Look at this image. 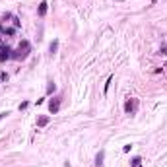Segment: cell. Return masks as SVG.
<instances>
[{"instance_id":"obj_1","label":"cell","mask_w":167,"mask_h":167,"mask_svg":"<svg viewBox=\"0 0 167 167\" xmlns=\"http://www.w3.org/2000/svg\"><path fill=\"white\" fill-rule=\"evenodd\" d=\"M58 109H60V97H55V99L49 103V111L55 115V113H58Z\"/></svg>"},{"instance_id":"obj_2","label":"cell","mask_w":167,"mask_h":167,"mask_svg":"<svg viewBox=\"0 0 167 167\" xmlns=\"http://www.w3.org/2000/svg\"><path fill=\"white\" fill-rule=\"evenodd\" d=\"M136 107H138V101H136V99H128V101L124 103V111H126V113H134Z\"/></svg>"},{"instance_id":"obj_3","label":"cell","mask_w":167,"mask_h":167,"mask_svg":"<svg viewBox=\"0 0 167 167\" xmlns=\"http://www.w3.org/2000/svg\"><path fill=\"white\" fill-rule=\"evenodd\" d=\"M10 47H0V60H6V58H12V55H10Z\"/></svg>"},{"instance_id":"obj_4","label":"cell","mask_w":167,"mask_h":167,"mask_svg":"<svg viewBox=\"0 0 167 167\" xmlns=\"http://www.w3.org/2000/svg\"><path fill=\"white\" fill-rule=\"evenodd\" d=\"M47 6H49V4H47L45 0H43V2L39 4V16H41V18H43V16L47 14Z\"/></svg>"},{"instance_id":"obj_5","label":"cell","mask_w":167,"mask_h":167,"mask_svg":"<svg viewBox=\"0 0 167 167\" xmlns=\"http://www.w3.org/2000/svg\"><path fill=\"white\" fill-rule=\"evenodd\" d=\"M103 157H105V152L101 150V152L97 154V161H95V163H97V167H103Z\"/></svg>"},{"instance_id":"obj_6","label":"cell","mask_w":167,"mask_h":167,"mask_svg":"<svg viewBox=\"0 0 167 167\" xmlns=\"http://www.w3.org/2000/svg\"><path fill=\"white\" fill-rule=\"evenodd\" d=\"M47 122H49V117H39V121H37V126H45Z\"/></svg>"},{"instance_id":"obj_7","label":"cell","mask_w":167,"mask_h":167,"mask_svg":"<svg viewBox=\"0 0 167 167\" xmlns=\"http://www.w3.org/2000/svg\"><path fill=\"white\" fill-rule=\"evenodd\" d=\"M57 49H58V41H57V39H55V41H52V43H51V52H52V55L57 52Z\"/></svg>"},{"instance_id":"obj_8","label":"cell","mask_w":167,"mask_h":167,"mask_svg":"<svg viewBox=\"0 0 167 167\" xmlns=\"http://www.w3.org/2000/svg\"><path fill=\"white\" fill-rule=\"evenodd\" d=\"M55 90H57V86H55L52 82H49V86H47V93H52Z\"/></svg>"},{"instance_id":"obj_9","label":"cell","mask_w":167,"mask_h":167,"mask_svg":"<svg viewBox=\"0 0 167 167\" xmlns=\"http://www.w3.org/2000/svg\"><path fill=\"white\" fill-rule=\"evenodd\" d=\"M140 163H142L140 157H134V159H132V167H140Z\"/></svg>"},{"instance_id":"obj_10","label":"cell","mask_w":167,"mask_h":167,"mask_svg":"<svg viewBox=\"0 0 167 167\" xmlns=\"http://www.w3.org/2000/svg\"><path fill=\"white\" fill-rule=\"evenodd\" d=\"M130 148H132V146H130V144H126V146H122V152L126 154V152H130Z\"/></svg>"},{"instance_id":"obj_11","label":"cell","mask_w":167,"mask_h":167,"mask_svg":"<svg viewBox=\"0 0 167 167\" xmlns=\"http://www.w3.org/2000/svg\"><path fill=\"white\" fill-rule=\"evenodd\" d=\"M6 115H10V113H2V115H0V121H2V119H4Z\"/></svg>"},{"instance_id":"obj_12","label":"cell","mask_w":167,"mask_h":167,"mask_svg":"<svg viewBox=\"0 0 167 167\" xmlns=\"http://www.w3.org/2000/svg\"><path fill=\"white\" fill-rule=\"evenodd\" d=\"M119 2H121V0H119Z\"/></svg>"}]
</instances>
